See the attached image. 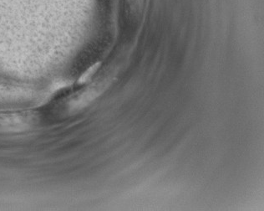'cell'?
<instances>
[{"label":"cell","instance_id":"1","mask_svg":"<svg viewBox=\"0 0 264 211\" xmlns=\"http://www.w3.org/2000/svg\"><path fill=\"white\" fill-rule=\"evenodd\" d=\"M97 66H98V65H96L92 66V67H91V68H90V69L89 70L88 72H86V73H85V74L84 75V76H83V77L81 78V80H82L83 81H85V80H87V79H89V76H91L93 75V73H94V72L96 71V69L98 68Z\"/></svg>","mask_w":264,"mask_h":211}]
</instances>
